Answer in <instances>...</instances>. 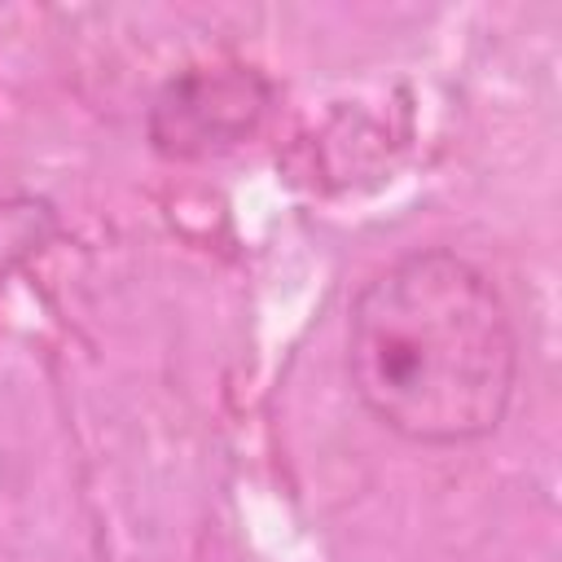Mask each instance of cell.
Listing matches in <instances>:
<instances>
[{"label":"cell","mask_w":562,"mask_h":562,"mask_svg":"<svg viewBox=\"0 0 562 562\" xmlns=\"http://www.w3.org/2000/svg\"><path fill=\"white\" fill-rule=\"evenodd\" d=\"M57 233V215L40 198H4L0 202V277L40 255Z\"/></svg>","instance_id":"cell-3"},{"label":"cell","mask_w":562,"mask_h":562,"mask_svg":"<svg viewBox=\"0 0 562 562\" xmlns=\"http://www.w3.org/2000/svg\"><path fill=\"white\" fill-rule=\"evenodd\" d=\"M272 88L259 70L215 66L176 75L149 105V140L167 158H206L241 145L268 114Z\"/></svg>","instance_id":"cell-2"},{"label":"cell","mask_w":562,"mask_h":562,"mask_svg":"<svg viewBox=\"0 0 562 562\" xmlns=\"http://www.w3.org/2000/svg\"><path fill=\"white\" fill-rule=\"evenodd\" d=\"M347 378L360 404L413 443L483 439L518 382L509 307L461 255H404L356 294Z\"/></svg>","instance_id":"cell-1"}]
</instances>
